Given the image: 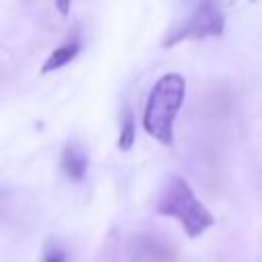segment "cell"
<instances>
[{"instance_id": "obj_5", "label": "cell", "mask_w": 262, "mask_h": 262, "mask_svg": "<svg viewBox=\"0 0 262 262\" xmlns=\"http://www.w3.org/2000/svg\"><path fill=\"white\" fill-rule=\"evenodd\" d=\"M80 49H82L80 39H78L76 35H72L70 39H66L63 43H59V45L47 55V59H45L43 66H41V74H49V72H55V70L68 66V63L80 53Z\"/></svg>"}, {"instance_id": "obj_9", "label": "cell", "mask_w": 262, "mask_h": 262, "mask_svg": "<svg viewBox=\"0 0 262 262\" xmlns=\"http://www.w3.org/2000/svg\"><path fill=\"white\" fill-rule=\"evenodd\" d=\"M252 2H254V0H252Z\"/></svg>"}, {"instance_id": "obj_1", "label": "cell", "mask_w": 262, "mask_h": 262, "mask_svg": "<svg viewBox=\"0 0 262 262\" xmlns=\"http://www.w3.org/2000/svg\"><path fill=\"white\" fill-rule=\"evenodd\" d=\"M184 96H186V80L176 72H168L154 82L143 108L141 125L145 133L154 137L158 143L172 145L174 121L178 111L182 108Z\"/></svg>"}, {"instance_id": "obj_3", "label": "cell", "mask_w": 262, "mask_h": 262, "mask_svg": "<svg viewBox=\"0 0 262 262\" xmlns=\"http://www.w3.org/2000/svg\"><path fill=\"white\" fill-rule=\"evenodd\" d=\"M223 31H225V14H223V8L219 6V2L217 0H201L192 8V12L162 39V47L168 49L182 41L221 37Z\"/></svg>"}, {"instance_id": "obj_7", "label": "cell", "mask_w": 262, "mask_h": 262, "mask_svg": "<svg viewBox=\"0 0 262 262\" xmlns=\"http://www.w3.org/2000/svg\"><path fill=\"white\" fill-rule=\"evenodd\" d=\"M43 262H66V254L57 246H49L43 256Z\"/></svg>"}, {"instance_id": "obj_8", "label": "cell", "mask_w": 262, "mask_h": 262, "mask_svg": "<svg viewBox=\"0 0 262 262\" xmlns=\"http://www.w3.org/2000/svg\"><path fill=\"white\" fill-rule=\"evenodd\" d=\"M53 4H55L57 12H59L61 16H68V14H70V8H72V0H53Z\"/></svg>"}, {"instance_id": "obj_6", "label": "cell", "mask_w": 262, "mask_h": 262, "mask_svg": "<svg viewBox=\"0 0 262 262\" xmlns=\"http://www.w3.org/2000/svg\"><path fill=\"white\" fill-rule=\"evenodd\" d=\"M135 141V119H133V111H125L123 121H121V131H119V147L123 151L131 149Z\"/></svg>"}, {"instance_id": "obj_2", "label": "cell", "mask_w": 262, "mask_h": 262, "mask_svg": "<svg viewBox=\"0 0 262 262\" xmlns=\"http://www.w3.org/2000/svg\"><path fill=\"white\" fill-rule=\"evenodd\" d=\"M156 211L158 215L172 217L174 221H178L188 237L203 235L215 223L213 213L201 203V199L194 194V190L182 176H170L166 180L158 194Z\"/></svg>"}, {"instance_id": "obj_4", "label": "cell", "mask_w": 262, "mask_h": 262, "mask_svg": "<svg viewBox=\"0 0 262 262\" xmlns=\"http://www.w3.org/2000/svg\"><path fill=\"white\" fill-rule=\"evenodd\" d=\"M59 166H61V172L72 180V182H80L86 178V172H88V156H86V149L82 143H78L76 139L68 141L61 149V156H59Z\"/></svg>"}]
</instances>
